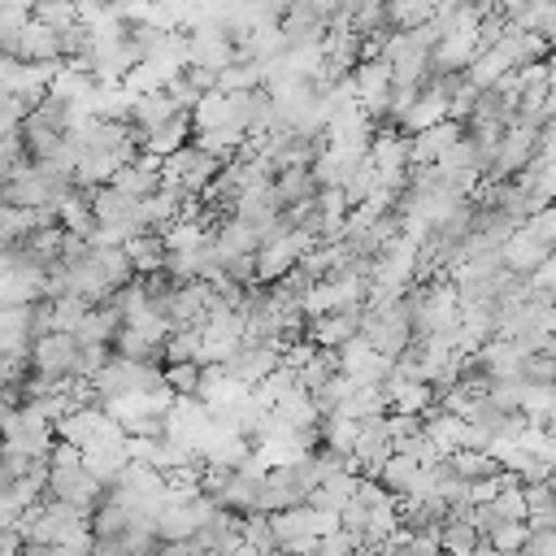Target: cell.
I'll return each instance as SVG.
<instances>
[{
	"label": "cell",
	"instance_id": "3",
	"mask_svg": "<svg viewBox=\"0 0 556 556\" xmlns=\"http://www.w3.org/2000/svg\"><path fill=\"white\" fill-rule=\"evenodd\" d=\"M539 143H543V126L513 117L508 135H504L500 148H495V161H491V169H486V182H495V178H517V174L539 156Z\"/></svg>",
	"mask_w": 556,
	"mask_h": 556
},
{
	"label": "cell",
	"instance_id": "33",
	"mask_svg": "<svg viewBox=\"0 0 556 556\" xmlns=\"http://www.w3.org/2000/svg\"><path fill=\"white\" fill-rule=\"evenodd\" d=\"M521 226H526L534 239H543V243L556 252V204H543V208H539L534 217H526Z\"/></svg>",
	"mask_w": 556,
	"mask_h": 556
},
{
	"label": "cell",
	"instance_id": "38",
	"mask_svg": "<svg viewBox=\"0 0 556 556\" xmlns=\"http://www.w3.org/2000/svg\"><path fill=\"white\" fill-rule=\"evenodd\" d=\"M534 4H543V0H504V4H500V9H504V13H508V17H513V22H521V17H526V13H530V9H534Z\"/></svg>",
	"mask_w": 556,
	"mask_h": 556
},
{
	"label": "cell",
	"instance_id": "14",
	"mask_svg": "<svg viewBox=\"0 0 556 556\" xmlns=\"http://www.w3.org/2000/svg\"><path fill=\"white\" fill-rule=\"evenodd\" d=\"M139 204L143 200H135L130 191H122L113 182H104V187L91 191V208H96V222L100 226H113V222H135L139 226Z\"/></svg>",
	"mask_w": 556,
	"mask_h": 556
},
{
	"label": "cell",
	"instance_id": "22",
	"mask_svg": "<svg viewBox=\"0 0 556 556\" xmlns=\"http://www.w3.org/2000/svg\"><path fill=\"white\" fill-rule=\"evenodd\" d=\"M447 465H452L465 482H482V478L504 473V469H500V460H495V452H482V447H460V452H452V456H447Z\"/></svg>",
	"mask_w": 556,
	"mask_h": 556
},
{
	"label": "cell",
	"instance_id": "26",
	"mask_svg": "<svg viewBox=\"0 0 556 556\" xmlns=\"http://www.w3.org/2000/svg\"><path fill=\"white\" fill-rule=\"evenodd\" d=\"M317 439L326 443V447H334V452H348L352 456V447H356V439H361V421H352V417H321V426H317Z\"/></svg>",
	"mask_w": 556,
	"mask_h": 556
},
{
	"label": "cell",
	"instance_id": "27",
	"mask_svg": "<svg viewBox=\"0 0 556 556\" xmlns=\"http://www.w3.org/2000/svg\"><path fill=\"white\" fill-rule=\"evenodd\" d=\"M243 543H248V547H256L261 556H274V552H278L274 517H265V513H248V517H243Z\"/></svg>",
	"mask_w": 556,
	"mask_h": 556
},
{
	"label": "cell",
	"instance_id": "16",
	"mask_svg": "<svg viewBox=\"0 0 556 556\" xmlns=\"http://www.w3.org/2000/svg\"><path fill=\"white\" fill-rule=\"evenodd\" d=\"M56 222L70 230V235H83V239H91L96 235V208H91V191H70V195H61L56 200Z\"/></svg>",
	"mask_w": 556,
	"mask_h": 556
},
{
	"label": "cell",
	"instance_id": "39",
	"mask_svg": "<svg viewBox=\"0 0 556 556\" xmlns=\"http://www.w3.org/2000/svg\"><path fill=\"white\" fill-rule=\"evenodd\" d=\"M539 152L556 161V117H547V126H543V143H539Z\"/></svg>",
	"mask_w": 556,
	"mask_h": 556
},
{
	"label": "cell",
	"instance_id": "28",
	"mask_svg": "<svg viewBox=\"0 0 556 556\" xmlns=\"http://www.w3.org/2000/svg\"><path fill=\"white\" fill-rule=\"evenodd\" d=\"M35 22H43V26H52L56 35H65L70 26H78V9H74V0H35V13H30Z\"/></svg>",
	"mask_w": 556,
	"mask_h": 556
},
{
	"label": "cell",
	"instance_id": "21",
	"mask_svg": "<svg viewBox=\"0 0 556 556\" xmlns=\"http://www.w3.org/2000/svg\"><path fill=\"white\" fill-rule=\"evenodd\" d=\"M421 460H413V456H404V452H391L387 456V465H382V473H378V482L395 495V500H404V495H413L417 491V482H421Z\"/></svg>",
	"mask_w": 556,
	"mask_h": 556
},
{
	"label": "cell",
	"instance_id": "8",
	"mask_svg": "<svg viewBox=\"0 0 556 556\" xmlns=\"http://www.w3.org/2000/svg\"><path fill=\"white\" fill-rule=\"evenodd\" d=\"M552 256H556V252H552L543 239H534L526 226H517L513 239L500 248V265H504L508 274H517V278H530V274H534L539 265H547Z\"/></svg>",
	"mask_w": 556,
	"mask_h": 556
},
{
	"label": "cell",
	"instance_id": "18",
	"mask_svg": "<svg viewBox=\"0 0 556 556\" xmlns=\"http://www.w3.org/2000/svg\"><path fill=\"white\" fill-rule=\"evenodd\" d=\"M182 109L169 100V91H143V96H135V109H130V126L135 130H156V126H165L169 117H178Z\"/></svg>",
	"mask_w": 556,
	"mask_h": 556
},
{
	"label": "cell",
	"instance_id": "10",
	"mask_svg": "<svg viewBox=\"0 0 556 556\" xmlns=\"http://www.w3.org/2000/svg\"><path fill=\"white\" fill-rule=\"evenodd\" d=\"M426 417V439L434 443V452L447 460L452 452H460V447H469V421L465 417H452V413H443V408H426L421 413Z\"/></svg>",
	"mask_w": 556,
	"mask_h": 556
},
{
	"label": "cell",
	"instance_id": "6",
	"mask_svg": "<svg viewBox=\"0 0 556 556\" xmlns=\"http://www.w3.org/2000/svg\"><path fill=\"white\" fill-rule=\"evenodd\" d=\"M391 365H395V361L382 356L378 348H369L361 334L339 348V369H343L348 378H356L361 387H382V382L391 378Z\"/></svg>",
	"mask_w": 556,
	"mask_h": 556
},
{
	"label": "cell",
	"instance_id": "29",
	"mask_svg": "<svg viewBox=\"0 0 556 556\" xmlns=\"http://www.w3.org/2000/svg\"><path fill=\"white\" fill-rule=\"evenodd\" d=\"M204 382V365L200 361H182V365H165V387L174 395H200Z\"/></svg>",
	"mask_w": 556,
	"mask_h": 556
},
{
	"label": "cell",
	"instance_id": "2",
	"mask_svg": "<svg viewBox=\"0 0 556 556\" xmlns=\"http://www.w3.org/2000/svg\"><path fill=\"white\" fill-rule=\"evenodd\" d=\"M78 334H65V330H52L43 339L30 343V369L52 382V387H70L78 378Z\"/></svg>",
	"mask_w": 556,
	"mask_h": 556
},
{
	"label": "cell",
	"instance_id": "34",
	"mask_svg": "<svg viewBox=\"0 0 556 556\" xmlns=\"http://www.w3.org/2000/svg\"><path fill=\"white\" fill-rule=\"evenodd\" d=\"M421 426H426V417H421V413H387V434H391V443L421 434Z\"/></svg>",
	"mask_w": 556,
	"mask_h": 556
},
{
	"label": "cell",
	"instance_id": "35",
	"mask_svg": "<svg viewBox=\"0 0 556 556\" xmlns=\"http://www.w3.org/2000/svg\"><path fill=\"white\" fill-rule=\"evenodd\" d=\"M339 526L361 543L365 539V526H369V504L365 500H352V504H343V513H339Z\"/></svg>",
	"mask_w": 556,
	"mask_h": 556
},
{
	"label": "cell",
	"instance_id": "7",
	"mask_svg": "<svg viewBox=\"0 0 556 556\" xmlns=\"http://www.w3.org/2000/svg\"><path fill=\"white\" fill-rule=\"evenodd\" d=\"M361 313H365V308H339V313L308 317L304 339H313V343L326 348V352H339L343 343H352V339L361 334Z\"/></svg>",
	"mask_w": 556,
	"mask_h": 556
},
{
	"label": "cell",
	"instance_id": "41",
	"mask_svg": "<svg viewBox=\"0 0 556 556\" xmlns=\"http://www.w3.org/2000/svg\"><path fill=\"white\" fill-rule=\"evenodd\" d=\"M56 552H61V547H43V543H26V547H22L17 556H56Z\"/></svg>",
	"mask_w": 556,
	"mask_h": 556
},
{
	"label": "cell",
	"instance_id": "11",
	"mask_svg": "<svg viewBox=\"0 0 556 556\" xmlns=\"http://www.w3.org/2000/svg\"><path fill=\"white\" fill-rule=\"evenodd\" d=\"M482 543V530L473 526V508H460V513H447L443 526H439V547L443 556H473Z\"/></svg>",
	"mask_w": 556,
	"mask_h": 556
},
{
	"label": "cell",
	"instance_id": "13",
	"mask_svg": "<svg viewBox=\"0 0 556 556\" xmlns=\"http://www.w3.org/2000/svg\"><path fill=\"white\" fill-rule=\"evenodd\" d=\"M113 187L130 191L135 200H148L152 191H161V156L139 152V161H130V165H122V169L113 174Z\"/></svg>",
	"mask_w": 556,
	"mask_h": 556
},
{
	"label": "cell",
	"instance_id": "17",
	"mask_svg": "<svg viewBox=\"0 0 556 556\" xmlns=\"http://www.w3.org/2000/svg\"><path fill=\"white\" fill-rule=\"evenodd\" d=\"M356 486H361V473H330L308 491V504L321 513H343V504L356 500Z\"/></svg>",
	"mask_w": 556,
	"mask_h": 556
},
{
	"label": "cell",
	"instance_id": "31",
	"mask_svg": "<svg viewBox=\"0 0 556 556\" xmlns=\"http://www.w3.org/2000/svg\"><path fill=\"white\" fill-rule=\"evenodd\" d=\"M482 539H486L495 552H521V547H526V539H530V526H526V521H500V526H495V530H486Z\"/></svg>",
	"mask_w": 556,
	"mask_h": 556
},
{
	"label": "cell",
	"instance_id": "37",
	"mask_svg": "<svg viewBox=\"0 0 556 556\" xmlns=\"http://www.w3.org/2000/svg\"><path fill=\"white\" fill-rule=\"evenodd\" d=\"M109 9L126 22V26H143L152 17V0H109Z\"/></svg>",
	"mask_w": 556,
	"mask_h": 556
},
{
	"label": "cell",
	"instance_id": "32",
	"mask_svg": "<svg viewBox=\"0 0 556 556\" xmlns=\"http://www.w3.org/2000/svg\"><path fill=\"white\" fill-rule=\"evenodd\" d=\"M491 504H495V513H500L504 521H526V517H530V504H526V486H521V482L504 486Z\"/></svg>",
	"mask_w": 556,
	"mask_h": 556
},
{
	"label": "cell",
	"instance_id": "1",
	"mask_svg": "<svg viewBox=\"0 0 556 556\" xmlns=\"http://www.w3.org/2000/svg\"><path fill=\"white\" fill-rule=\"evenodd\" d=\"M43 495H52V500L78 508L83 517H91L109 500V486L83 460H74V465H48V491Z\"/></svg>",
	"mask_w": 556,
	"mask_h": 556
},
{
	"label": "cell",
	"instance_id": "12",
	"mask_svg": "<svg viewBox=\"0 0 556 556\" xmlns=\"http://www.w3.org/2000/svg\"><path fill=\"white\" fill-rule=\"evenodd\" d=\"M17 61H26V65H39V61H65L61 56V35L52 30V26H43V22H26L22 26V35H17Z\"/></svg>",
	"mask_w": 556,
	"mask_h": 556
},
{
	"label": "cell",
	"instance_id": "23",
	"mask_svg": "<svg viewBox=\"0 0 556 556\" xmlns=\"http://www.w3.org/2000/svg\"><path fill=\"white\" fill-rule=\"evenodd\" d=\"M504 74H513V65H508V56L500 52V48H482L473 61H469V70H465V78L478 87V91H486V87H495Z\"/></svg>",
	"mask_w": 556,
	"mask_h": 556
},
{
	"label": "cell",
	"instance_id": "36",
	"mask_svg": "<svg viewBox=\"0 0 556 556\" xmlns=\"http://www.w3.org/2000/svg\"><path fill=\"white\" fill-rule=\"evenodd\" d=\"M356 547H361V543H356V539H352L343 526L317 539V556H356Z\"/></svg>",
	"mask_w": 556,
	"mask_h": 556
},
{
	"label": "cell",
	"instance_id": "20",
	"mask_svg": "<svg viewBox=\"0 0 556 556\" xmlns=\"http://www.w3.org/2000/svg\"><path fill=\"white\" fill-rule=\"evenodd\" d=\"M126 256H130L135 274H156V269H165V261H169V243H165L161 230H139V235L126 243Z\"/></svg>",
	"mask_w": 556,
	"mask_h": 556
},
{
	"label": "cell",
	"instance_id": "19",
	"mask_svg": "<svg viewBox=\"0 0 556 556\" xmlns=\"http://www.w3.org/2000/svg\"><path fill=\"white\" fill-rule=\"evenodd\" d=\"M274 187H278L282 208H300V204H308V200L321 191V187H317V178H313V165L278 169V174H274Z\"/></svg>",
	"mask_w": 556,
	"mask_h": 556
},
{
	"label": "cell",
	"instance_id": "24",
	"mask_svg": "<svg viewBox=\"0 0 556 556\" xmlns=\"http://www.w3.org/2000/svg\"><path fill=\"white\" fill-rule=\"evenodd\" d=\"M235 117H230V96L226 91H208V96H200V104L191 109V126H195V135L200 130H217V126H230Z\"/></svg>",
	"mask_w": 556,
	"mask_h": 556
},
{
	"label": "cell",
	"instance_id": "5",
	"mask_svg": "<svg viewBox=\"0 0 556 556\" xmlns=\"http://www.w3.org/2000/svg\"><path fill=\"white\" fill-rule=\"evenodd\" d=\"M308 482L300 478L295 465H274L261 473V495H256V513L274 517V513H287V508H300L308 504Z\"/></svg>",
	"mask_w": 556,
	"mask_h": 556
},
{
	"label": "cell",
	"instance_id": "30",
	"mask_svg": "<svg viewBox=\"0 0 556 556\" xmlns=\"http://www.w3.org/2000/svg\"><path fill=\"white\" fill-rule=\"evenodd\" d=\"M521 382L530 387H556V352H530L521 356Z\"/></svg>",
	"mask_w": 556,
	"mask_h": 556
},
{
	"label": "cell",
	"instance_id": "9",
	"mask_svg": "<svg viewBox=\"0 0 556 556\" xmlns=\"http://www.w3.org/2000/svg\"><path fill=\"white\" fill-rule=\"evenodd\" d=\"M460 139V122H439L430 130H417L408 135V169H426V165H439L447 156V148Z\"/></svg>",
	"mask_w": 556,
	"mask_h": 556
},
{
	"label": "cell",
	"instance_id": "4",
	"mask_svg": "<svg viewBox=\"0 0 556 556\" xmlns=\"http://www.w3.org/2000/svg\"><path fill=\"white\" fill-rule=\"evenodd\" d=\"M308 248H317L313 243V235H304V230H291V235H278V239H265L261 248H256V282H278V278H287L300 261H304V252Z\"/></svg>",
	"mask_w": 556,
	"mask_h": 556
},
{
	"label": "cell",
	"instance_id": "15",
	"mask_svg": "<svg viewBox=\"0 0 556 556\" xmlns=\"http://www.w3.org/2000/svg\"><path fill=\"white\" fill-rule=\"evenodd\" d=\"M195 139V126H191V113H178V117H169L165 126H156V130H148L143 135V152H152V156H174L178 148H187Z\"/></svg>",
	"mask_w": 556,
	"mask_h": 556
},
{
	"label": "cell",
	"instance_id": "25",
	"mask_svg": "<svg viewBox=\"0 0 556 556\" xmlns=\"http://www.w3.org/2000/svg\"><path fill=\"white\" fill-rule=\"evenodd\" d=\"M200 348H204V326H178V330H169V339H165V361H169V365L200 361Z\"/></svg>",
	"mask_w": 556,
	"mask_h": 556
},
{
	"label": "cell",
	"instance_id": "40",
	"mask_svg": "<svg viewBox=\"0 0 556 556\" xmlns=\"http://www.w3.org/2000/svg\"><path fill=\"white\" fill-rule=\"evenodd\" d=\"M13 417H17V408H13V404H9L4 395H0V434L9 430V421H13Z\"/></svg>",
	"mask_w": 556,
	"mask_h": 556
}]
</instances>
